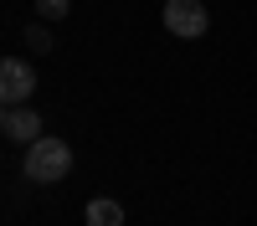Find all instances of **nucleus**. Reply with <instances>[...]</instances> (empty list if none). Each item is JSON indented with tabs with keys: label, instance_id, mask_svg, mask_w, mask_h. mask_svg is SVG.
<instances>
[{
	"label": "nucleus",
	"instance_id": "obj_1",
	"mask_svg": "<svg viewBox=\"0 0 257 226\" xmlns=\"http://www.w3.org/2000/svg\"><path fill=\"white\" fill-rule=\"evenodd\" d=\"M67 170H72V149H67L62 139H47V134H41V139L26 144V175H31L36 185H52V180L67 175Z\"/></svg>",
	"mask_w": 257,
	"mask_h": 226
},
{
	"label": "nucleus",
	"instance_id": "obj_2",
	"mask_svg": "<svg viewBox=\"0 0 257 226\" xmlns=\"http://www.w3.org/2000/svg\"><path fill=\"white\" fill-rule=\"evenodd\" d=\"M206 26H211V11L201 0H165V31L170 36L196 41V36H206Z\"/></svg>",
	"mask_w": 257,
	"mask_h": 226
},
{
	"label": "nucleus",
	"instance_id": "obj_3",
	"mask_svg": "<svg viewBox=\"0 0 257 226\" xmlns=\"http://www.w3.org/2000/svg\"><path fill=\"white\" fill-rule=\"evenodd\" d=\"M36 93V67L21 57H0V103L16 108V103H26Z\"/></svg>",
	"mask_w": 257,
	"mask_h": 226
},
{
	"label": "nucleus",
	"instance_id": "obj_4",
	"mask_svg": "<svg viewBox=\"0 0 257 226\" xmlns=\"http://www.w3.org/2000/svg\"><path fill=\"white\" fill-rule=\"evenodd\" d=\"M6 134H11L16 144L41 139V113H36V108H26V103H16V108L6 113Z\"/></svg>",
	"mask_w": 257,
	"mask_h": 226
},
{
	"label": "nucleus",
	"instance_id": "obj_5",
	"mask_svg": "<svg viewBox=\"0 0 257 226\" xmlns=\"http://www.w3.org/2000/svg\"><path fill=\"white\" fill-rule=\"evenodd\" d=\"M88 226H123V205L118 200H88Z\"/></svg>",
	"mask_w": 257,
	"mask_h": 226
},
{
	"label": "nucleus",
	"instance_id": "obj_6",
	"mask_svg": "<svg viewBox=\"0 0 257 226\" xmlns=\"http://www.w3.org/2000/svg\"><path fill=\"white\" fill-rule=\"evenodd\" d=\"M67 11H72V0H36V16L41 21H62Z\"/></svg>",
	"mask_w": 257,
	"mask_h": 226
},
{
	"label": "nucleus",
	"instance_id": "obj_7",
	"mask_svg": "<svg viewBox=\"0 0 257 226\" xmlns=\"http://www.w3.org/2000/svg\"><path fill=\"white\" fill-rule=\"evenodd\" d=\"M26 41H31L36 52H47V47H52V36H47V26H31V31H26Z\"/></svg>",
	"mask_w": 257,
	"mask_h": 226
},
{
	"label": "nucleus",
	"instance_id": "obj_8",
	"mask_svg": "<svg viewBox=\"0 0 257 226\" xmlns=\"http://www.w3.org/2000/svg\"><path fill=\"white\" fill-rule=\"evenodd\" d=\"M6 113H11V108H6V103H0V134H6Z\"/></svg>",
	"mask_w": 257,
	"mask_h": 226
}]
</instances>
